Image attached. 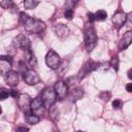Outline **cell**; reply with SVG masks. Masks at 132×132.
Here are the masks:
<instances>
[{
	"label": "cell",
	"mask_w": 132,
	"mask_h": 132,
	"mask_svg": "<svg viewBox=\"0 0 132 132\" xmlns=\"http://www.w3.org/2000/svg\"><path fill=\"white\" fill-rule=\"evenodd\" d=\"M53 132H59V131H58V130H54Z\"/></svg>",
	"instance_id": "cell-34"
},
{
	"label": "cell",
	"mask_w": 132,
	"mask_h": 132,
	"mask_svg": "<svg viewBox=\"0 0 132 132\" xmlns=\"http://www.w3.org/2000/svg\"><path fill=\"white\" fill-rule=\"evenodd\" d=\"M12 60L8 56H1L0 57V72L2 75H6L9 71H11Z\"/></svg>",
	"instance_id": "cell-12"
},
{
	"label": "cell",
	"mask_w": 132,
	"mask_h": 132,
	"mask_svg": "<svg viewBox=\"0 0 132 132\" xmlns=\"http://www.w3.org/2000/svg\"><path fill=\"white\" fill-rule=\"evenodd\" d=\"M106 16H107V12L103 9H100V10L95 12V18L97 21H103L106 19Z\"/></svg>",
	"instance_id": "cell-22"
},
{
	"label": "cell",
	"mask_w": 132,
	"mask_h": 132,
	"mask_svg": "<svg viewBox=\"0 0 132 132\" xmlns=\"http://www.w3.org/2000/svg\"><path fill=\"white\" fill-rule=\"evenodd\" d=\"M9 95H10L11 97H13V98H18V97L20 96V94H19V92H18L16 90H10V91H9Z\"/></svg>",
	"instance_id": "cell-29"
},
{
	"label": "cell",
	"mask_w": 132,
	"mask_h": 132,
	"mask_svg": "<svg viewBox=\"0 0 132 132\" xmlns=\"http://www.w3.org/2000/svg\"><path fill=\"white\" fill-rule=\"evenodd\" d=\"M16 102H18L19 108L23 112H25L26 114L30 113L29 111H31V102H32V99H31V97L28 94H26V93L20 94V96L16 98Z\"/></svg>",
	"instance_id": "cell-5"
},
{
	"label": "cell",
	"mask_w": 132,
	"mask_h": 132,
	"mask_svg": "<svg viewBox=\"0 0 132 132\" xmlns=\"http://www.w3.org/2000/svg\"><path fill=\"white\" fill-rule=\"evenodd\" d=\"M68 66H69V61H68V60H63V61L61 62L60 66H59L58 69H57L59 76H63V75L67 72V70H68Z\"/></svg>",
	"instance_id": "cell-18"
},
{
	"label": "cell",
	"mask_w": 132,
	"mask_h": 132,
	"mask_svg": "<svg viewBox=\"0 0 132 132\" xmlns=\"http://www.w3.org/2000/svg\"><path fill=\"white\" fill-rule=\"evenodd\" d=\"M111 21H112L113 26H114L116 28L120 29V28H122V27L126 24V21H127V13L124 12L123 10H118V11L113 14Z\"/></svg>",
	"instance_id": "cell-11"
},
{
	"label": "cell",
	"mask_w": 132,
	"mask_h": 132,
	"mask_svg": "<svg viewBox=\"0 0 132 132\" xmlns=\"http://www.w3.org/2000/svg\"><path fill=\"white\" fill-rule=\"evenodd\" d=\"M54 89L56 91V94H57L58 98H60V99H63V98H65L68 95L69 87L67 86L66 81H64V80H58L55 84Z\"/></svg>",
	"instance_id": "cell-10"
},
{
	"label": "cell",
	"mask_w": 132,
	"mask_h": 132,
	"mask_svg": "<svg viewBox=\"0 0 132 132\" xmlns=\"http://www.w3.org/2000/svg\"><path fill=\"white\" fill-rule=\"evenodd\" d=\"M132 42V31H127L126 33H124L121 41H120V44H119V47L121 51L123 50H126Z\"/></svg>",
	"instance_id": "cell-14"
},
{
	"label": "cell",
	"mask_w": 132,
	"mask_h": 132,
	"mask_svg": "<svg viewBox=\"0 0 132 132\" xmlns=\"http://www.w3.org/2000/svg\"><path fill=\"white\" fill-rule=\"evenodd\" d=\"M61 58L60 56L53 50H50L47 53H46V56H45V64L53 70H57L58 67L60 66L61 64Z\"/></svg>",
	"instance_id": "cell-4"
},
{
	"label": "cell",
	"mask_w": 132,
	"mask_h": 132,
	"mask_svg": "<svg viewBox=\"0 0 132 132\" xmlns=\"http://www.w3.org/2000/svg\"><path fill=\"white\" fill-rule=\"evenodd\" d=\"M25 61L31 67H35L37 65V59H36L34 53L31 51V48H28L25 51Z\"/></svg>",
	"instance_id": "cell-16"
},
{
	"label": "cell",
	"mask_w": 132,
	"mask_h": 132,
	"mask_svg": "<svg viewBox=\"0 0 132 132\" xmlns=\"http://www.w3.org/2000/svg\"><path fill=\"white\" fill-rule=\"evenodd\" d=\"M58 116H59V109L57 108L56 105H53L50 108V117L53 121H56L58 119Z\"/></svg>",
	"instance_id": "cell-21"
},
{
	"label": "cell",
	"mask_w": 132,
	"mask_h": 132,
	"mask_svg": "<svg viewBox=\"0 0 132 132\" xmlns=\"http://www.w3.org/2000/svg\"><path fill=\"white\" fill-rule=\"evenodd\" d=\"M88 18H89L90 23H93V22L96 20V18H95V13H92V12H89V13H88Z\"/></svg>",
	"instance_id": "cell-30"
},
{
	"label": "cell",
	"mask_w": 132,
	"mask_h": 132,
	"mask_svg": "<svg viewBox=\"0 0 132 132\" xmlns=\"http://www.w3.org/2000/svg\"><path fill=\"white\" fill-rule=\"evenodd\" d=\"M127 76H128L129 79H132V68H130V69L128 70V72H127Z\"/></svg>",
	"instance_id": "cell-32"
},
{
	"label": "cell",
	"mask_w": 132,
	"mask_h": 132,
	"mask_svg": "<svg viewBox=\"0 0 132 132\" xmlns=\"http://www.w3.org/2000/svg\"><path fill=\"white\" fill-rule=\"evenodd\" d=\"M39 121H40V118L38 116L34 114V113L31 112V113L27 114V122L29 124H31V125H36V124L39 123Z\"/></svg>",
	"instance_id": "cell-19"
},
{
	"label": "cell",
	"mask_w": 132,
	"mask_h": 132,
	"mask_svg": "<svg viewBox=\"0 0 132 132\" xmlns=\"http://www.w3.org/2000/svg\"><path fill=\"white\" fill-rule=\"evenodd\" d=\"M23 76H24L25 82L29 86H35L40 82V77H39L38 73L33 69H29Z\"/></svg>",
	"instance_id": "cell-9"
},
{
	"label": "cell",
	"mask_w": 132,
	"mask_h": 132,
	"mask_svg": "<svg viewBox=\"0 0 132 132\" xmlns=\"http://www.w3.org/2000/svg\"><path fill=\"white\" fill-rule=\"evenodd\" d=\"M38 4H39V1H35V0H26V1H24V6L27 9H34Z\"/></svg>",
	"instance_id": "cell-20"
},
{
	"label": "cell",
	"mask_w": 132,
	"mask_h": 132,
	"mask_svg": "<svg viewBox=\"0 0 132 132\" xmlns=\"http://www.w3.org/2000/svg\"><path fill=\"white\" fill-rule=\"evenodd\" d=\"M5 80L6 84L10 87H15L19 84V73L16 71H9L6 75H5Z\"/></svg>",
	"instance_id": "cell-15"
},
{
	"label": "cell",
	"mask_w": 132,
	"mask_h": 132,
	"mask_svg": "<svg viewBox=\"0 0 132 132\" xmlns=\"http://www.w3.org/2000/svg\"><path fill=\"white\" fill-rule=\"evenodd\" d=\"M112 107L116 108V109H119L122 107V101L120 99H114L112 101Z\"/></svg>",
	"instance_id": "cell-26"
},
{
	"label": "cell",
	"mask_w": 132,
	"mask_h": 132,
	"mask_svg": "<svg viewBox=\"0 0 132 132\" xmlns=\"http://www.w3.org/2000/svg\"><path fill=\"white\" fill-rule=\"evenodd\" d=\"M100 65L101 63H98V62H94V61H88L84 64V66L80 68L79 72H78V79H82L85 76H87L91 71L93 70H96V69H100Z\"/></svg>",
	"instance_id": "cell-6"
},
{
	"label": "cell",
	"mask_w": 132,
	"mask_h": 132,
	"mask_svg": "<svg viewBox=\"0 0 132 132\" xmlns=\"http://www.w3.org/2000/svg\"><path fill=\"white\" fill-rule=\"evenodd\" d=\"M76 132H84V131H81V130H78V131H76Z\"/></svg>",
	"instance_id": "cell-33"
},
{
	"label": "cell",
	"mask_w": 132,
	"mask_h": 132,
	"mask_svg": "<svg viewBox=\"0 0 132 132\" xmlns=\"http://www.w3.org/2000/svg\"><path fill=\"white\" fill-rule=\"evenodd\" d=\"M126 26L129 30L132 29V11L127 13V21H126Z\"/></svg>",
	"instance_id": "cell-25"
},
{
	"label": "cell",
	"mask_w": 132,
	"mask_h": 132,
	"mask_svg": "<svg viewBox=\"0 0 132 132\" xmlns=\"http://www.w3.org/2000/svg\"><path fill=\"white\" fill-rule=\"evenodd\" d=\"M109 65H110V66H111L116 71H118V70H119V65H120L119 57H118V56L112 57V58H111V60H110V62H109Z\"/></svg>",
	"instance_id": "cell-23"
},
{
	"label": "cell",
	"mask_w": 132,
	"mask_h": 132,
	"mask_svg": "<svg viewBox=\"0 0 132 132\" xmlns=\"http://www.w3.org/2000/svg\"><path fill=\"white\" fill-rule=\"evenodd\" d=\"M126 91L129 92V93L132 92V84H127L126 85Z\"/></svg>",
	"instance_id": "cell-31"
},
{
	"label": "cell",
	"mask_w": 132,
	"mask_h": 132,
	"mask_svg": "<svg viewBox=\"0 0 132 132\" xmlns=\"http://www.w3.org/2000/svg\"><path fill=\"white\" fill-rule=\"evenodd\" d=\"M12 46L14 48H22L24 51L30 48V40L27 36L20 34L12 40Z\"/></svg>",
	"instance_id": "cell-7"
},
{
	"label": "cell",
	"mask_w": 132,
	"mask_h": 132,
	"mask_svg": "<svg viewBox=\"0 0 132 132\" xmlns=\"http://www.w3.org/2000/svg\"><path fill=\"white\" fill-rule=\"evenodd\" d=\"M84 96V90L79 87L73 88L69 93V98L71 99V102H76Z\"/></svg>",
	"instance_id": "cell-17"
},
{
	"label": "cell",
	"mask_w": 132,
	"mask_h": 132,
	"mask_svg": "<svg viewBox=\"0 0 132 132\" xmlns=\"http://www.w3.org/2000/svg\"><path fill=\"white\" fill-rule=\"evenodd\" d=\"M54 30H55L56 35H57L59 38H61V39H64V38H66V37H68V35H69V33H70L69 28H68L66 25H64V24H57V25L55 26Z\"/></svg>",
	"instance_id": "cell-13"
},
{
	"label": "cell",
	"mask_w": 132,
	"mask_h": 132,
	"mask_svg": "<svg viewBox=\"0 0 132 132\" xmlns=\"http://www.w3.org/2000/svg\"><path fill=\"white\" fill-rule=\"evenodd\" d=\"M64 16L68 20H71L73 16V9H66L64 12Z\"/></svg>",
	"instance_id": "cell-27"
},
{
	"label": "cell",
	"mask_w": 132,
	"mask_h": 132,
	"mask_svg": "<svg viewBox=\"0 0 132 132\" xmlns=\"http://www.w3.org/2000/svg\"><path fill=\"white\" fill-rule=\"evenodd\" d=\"M97 43V35L92 25H88L85 28V46L88 53H91Z\"/></svg>",
	"instance_id": "cell-2"
},
{
	"label": "cell",
	"mask_w": 132,
	"mask_h": 132,
	"mask_svg": "<svg viewBox=\"0 0 132 132\" xmlns=\"http://www.w3.org/2000/svg\"><path fill=\"white\" fill-rule=\"evenodd\" d=\"M20 20H21V23L23 24V27L25 28V30L30 34L42 33L46 28L45 23L43 21L32 18L25 12L20 13Z\"/></svg>",
	"instance_id": "cell-1"
},
{
	"label": "cell",
	"mask_w": 132,
	"mask_h": 132,
	"mask_svg": "<svg viewBox=\"0 0 132 132\" xmlns=\"http://www.w3.org/2000/svg\"><path fill=\"white\" fill-rule=\"evenodd\" d=\"M8 96H9V92L5 88H1V90H0V99L1 100H5Z\"/></svg>",
	"instance_id": "cell-24"
},
{
	"label": "cell",
	"mask_w": 132,
	"mask_h": 132,
	"mask_svg": "<svg viewBox=\"0 0 132 132\" xmlns=\"http://www.w3.org/2000/svg\"><path fill=\"white\" fill-rule=\"evenodd\" d=\"M57 94H56V91L54 89V87H46L42 93H41V100L43 101L44 103V106L45 108H51L53 105H55V102L57 100Z\"/></svg>",
	"instance_id": "cell-3"
},
{
	"label": "cell",
	"mask_w": 132,
	"mask_h": 132,
	"mask_svg": "<svg viewBox=\"0 0 132 132\" xmlns=\"http://www.w3.org/2000/svg\"><path fill=\"white\" fill-rule=\"evenodd\" d=\"M44 109H45V106L40 97H36L32 100V102H31V112L32 113L39 117L44 113Z\"/></svg>",
	"instance_id": "cell-8"
},
{
	"label": "cell",
	"mask_w": 132,
	"mask_h": 132,
	"mask_svg": "<svg viewBox=\"0 0 132 132\" xmlns=\"http://www.w3.org/2000/svg\"><path fill=\"white\" fill-rule=\"evenodd\" d=\"M15 132H29V128L25 126H19L15 128Z\"/></svg>",
	"instance_id": "cell-28"
}]
</instances>
